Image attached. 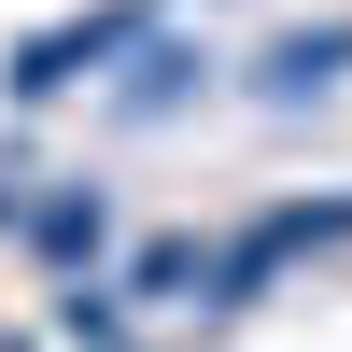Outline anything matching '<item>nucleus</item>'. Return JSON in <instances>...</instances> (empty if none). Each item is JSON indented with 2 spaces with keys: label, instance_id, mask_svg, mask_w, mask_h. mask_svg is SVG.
Here are the masks:
<instances>
[{
  "label": "nucleus",
  "instance_id": "obj_1",
  "mask_svg": "<svg viewBox=\"0 0 352 352\" xmlns=\"http://www.w3.org/2000/svg\"><path fill=\"white\" fill-rule=\"evenodd\" d=\"M113 43H127V28H43V43L14 56V99H56V85H71V71H99Z\"/></svg>",
  "mask_w": 352,
  "mask_h": 352
},
{
  "label": "nucleus",
  "instance_id": "obj_2",
  "mask_svg": "<svg viewBox=\"0 0 352 352\" xmlns=\"http://www.w3.org/2000/svg\"><path fill=\"white\" fill-rule=\"evenodd\" d=\"M338 56H352V28H324V43H282V56H268V99H310V85H338Z\"/></svg>",
  "mask_w": 352,
  "mask_h": 352
}]
</instances>
